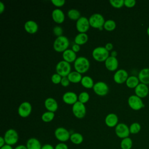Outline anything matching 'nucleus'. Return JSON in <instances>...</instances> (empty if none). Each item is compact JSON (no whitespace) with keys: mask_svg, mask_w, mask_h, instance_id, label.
Segmentation results:
<instances>
[{"mask_svg":"<svg viewBox=\"0 0 149 149\" xmlns=\"http://www.w3.org/2000/svg\"><path fill=\"white\" fill-rule=\"evenodd\" d=\"M74 68L75 71L80 74L84 73L87 72L90 68V62L86 57L79 56L77 58L74 62Z\"/></svg>","mask_w":149,"mask_h":149,"instance_id":"f257e3e1","label":"nucleus"},{"mask_svg":"<svg viewBox=\"0 0 149 149\" xmlns=\"http://www.w3.org/2000/svg\"><path fill=\"white\" fill-rule=\"evenodd\" d=\"M69 45V41L68 38L63 36L56 37L53 44L54 50L58 52H63L68 49Z\"/></svg>","mask_w":149,"mask_h":149,"instance_id":"f03ea898","label":"nucleus"},{"mask_svg":"<svg viewBox=\"0 0 149 149\" xmlns=\"http://www.w3.org/2000/svg\"><path fill=\"white\" fill-rule=\"evenodd\" d=\"M109 51L104 47H98L92 52L93 58L97 62H105L109 56Z\"/></svg>","mask_w":149,"mask_h":149,"instance_id":"7ed1b4c3","label":"nucleus"},{"mask_svg":"<svg viewBox=\"0 0 149 149\" xmlns=\"http://www.w3.org/2000/svg\"><path fill=\"white\" fill-rule=\"evenodd\" d=\"M56 72L62 77H67L71 72V66L69 63L61 61L56 65Z\"/></svg>","mask_w":149,"mask_h":149,"instance_id":"20e7f679","label":"nucleus"},{"mask_svg":"<svg viewBox=\"0 0 149 149\" xmlns=\"http://www.w3.org/2000/svg\"><path fill=\"white\" fill-rule=\"evenodd\" d=\"M4 139L6 144L13 146L19 141L18 133L13 129H9L4 134Z\"/></svg>","mask_w":149,"mask_h":149,"instance_id":"39448f33","label":"nucleus"},{"mask_svg":"<svg viewBox=\"0 0 149 149\" xmlns=\"http://www.w3.org/2000/svg\"><path fill=\"white\" fill-rule=\"evenodd\" d=\"M90 26L93 28L100 29L102 28L105 23V20L102 15L100 13H94L88 19Z\"/></svg>","mask_w":149,"mask_h":149,"instance_id":"423d86ee","label":"nucleus"},{"mask_svg":"<svg viewBox=\"0 0 149 149\" xmlns=\"http://www.w3.org/2000/svg\"><path fill=\"white\" fill-rule=\"evenodd\" d=\"M129 106L133 110L138 111L144 107V104L141 98L136 95H130L127 100Z\"/></svg>","mask_w":149,"mask_h":149,"instance_id":"0eeeda50","label":"nucleus"},{"mask_svg":"<svg viewBox=\"0 0 149 149\" xmlns=\"http://www.w3.org/2000/svg\"><path fill=\"white\" fill-rule=\"evenodd\" d=\"M54 135L58 141L64 143L70 139L71 134L66 129L63 127H59L55 129Z\"/></svg>","mask_w":149,"mask_h":149,"instance_id":"6e6552de","label":"nucleus"},{"mask_svg":"<svg viewBox=\"0 0 149 149\" xmlns=\"http://www.w3.org/2000/svg\"><path fill=\"white\" fill-rule=\"evenodd\" d=\"M72 112L78 119L83 118L86 113V108L84 104L77 101L72 106Z\"/></svg>","mask_w":149,"mask_h":149,"instance_id":"1a4fd4ad","label":"nucleus"},{"mask_svg":"<svg viewBox=\"0 0 149 149\" xmlns=\"http://www.w3.org/2000/svg\"><path fill=\"white\" fill-rule=\"evenodd\" d=\"M115 132L116 135L119 138L122 139L128 137L130 134L129 127H128L127 125L123 123H118L115 128Z\"/></svg>","mask_w":149,"mask_h":149,"instance_id":"9d476101","label":"nucleus"},{"mask_svg":"<svg viewBox=\"0 0 149 149\" xmlns=\"http://www.w3.org/2000/svg\"><path fill=\"white\" fill-rule=\"evenodd\" d=\"M90 26L88 19L84 16H81L76 23V29L79 33H86L89 29Z\"/></svg>","mask_w":149,"mask_h":149,"instance_id":"9b49d317","label":"nucleus"},{"mask_svg":"<svg viewBox=\"0 0 149 149\" xmlns=\"http://www.w3.org/2000/svg\"><path fill=\"white\" fill-rule=\"evenodd\" d=\"M93 88L94 93L100 96L106 95L109 91L108 85L103 81H98L95 83Z\"/></svg>","mask_w":149,"mask_h":149,"instance_id":"f8f14e48","label":"nucleus"},{"mask_svg":"<svg viewBox=\"0 0 149 149\" xmlns=\"http://www.w3.org/2000/svg\"><path fill=\"white\" fill-rule=\"evenodd\" d=\"M32 107L30 102L25 101L22 102L18 108V113L22 118L28 117L31 112Z\"/></svg>","mask_w":149,"mask_h":149,"instance_id":"ddd939ff","label":"nucleus"},{"mask_svg":"<svg viewBox=\"0 0 149 149\" xmlns=\"http://www.w3.org/2000/svg\"><path fill=\"white\" fill-rule=\"evenodd\" d=\"M128 73L125 69L118 70L113 75V80L118 84H122L126 82L128 78Z\"/></svg>","mask_w":149,"mask_h":149,"instance_id":"4468645a","label":"nucleus"},{"mask_svg":"<svg viewBox=\"0 0 149 149\" xmlns=\"http://www.w3.org/2000/svg\"><path fill=\"white\" fill-rule=\"evenodd\" d=\"M62 100L66 104L73 105L78 101V96L74 92L68 91L63 95Z\"/></svg>","mask_w":149,"mask_h":149,"instance_id":"2eb2a0df","label":"nucleus"},{"mask_svg":"<svg viewBox=\"0 0 149 149\" xmlns=\"http://www.w3.org/2000/svg\"><path fill=\"white\" fill-rule=\"evenodd\" d=\"M135 95L140 98H144L149 94V89L147 85L143 83H139L134 88Z\"/></svg>","mask_w":149,"mask_h":149,"instance_id":"dca6fc26","label":"nucleus"},{"mask_svg":"<svg viewBox=\"0 0 149 149\" xmlns=\"http://www.w3.org/2000/svg\"><path fill=\"white\" fill-rule=\"evenodd\" d=\"M105 66L109 71H115L118 67V61L116 57L109 56L105 61Z\"/></svg>","mask_w":149,"mask_h":149,"instance_id":"f3484780","label":"nucleus"},{"mask_svg":"<svg viewBox=\"0 0 149 149\" xmlns=\"http://www.w3.org/2000/svg\"><path fill=\"white\" fill-rule=\"evenodd\" d=\"M44 106L48 111L55 112L58 108V105L56 101L51 97L47 98L44 102Z\"/></svg>","mask_w":149,"mask_h":149,"instance_id":"a211bd4d","label":"nucleus"},{"mask_svg":"<svg viewBox=\"0 0 149 149\" xmlns=\"http://www.w3.org/2000/svg\"><path fill=\"white\" fill-rule=\"evenodd\" d=\"M105 125L109 127H116L118 124V117L115 113H109L105 118Z\"/></svg>","mask_w":149,"mask_h":149,"instance_id":"6ab92c4d","label":"nucleus"},{"mask_svg":"<svg viewBox=\"0 0 149 149\" xmlns=\"http://www.w3.org/2000/svg\"><path fill=\"white\" fill-rule=\"evenodd\" d=\"M52 17L55 23L61 24L65 20V14L60 9H55L52 12Z\"/></svg>","mask_w":149,"mask_h":149,"instance_id":"aec40b11","label":"nucleus"},{"mask_svg":"<svg viewBox=\"0 0 149 149\" xmlns=\"http://www.w3.org/2000/svg\"><path fill=\"white\" fill-rule=\"evenodd\" d=\"M62 57L63 59V61L68 62V63H72L74 62L76 58V53L70 49H68L66 51H65L62 53Z\"/></svg>","mask_w":149,"mask_h":149,"instance_id":"412c9836","label":"nucleus"},{"mask_svg":"<svg viewBox=\"0 0 149 149\" xmlns=\"http://www.w3.org/2000/svg\"><path fill=\"white\" fill-rule=\"evenodd\" d=\"M138 78L141 83L149 84V68H143L139 73Z\"/></svg>","mask_w":149,"mask_h":149,"instance_id":"4be33fe9","label":"nucleus"},{"mask_svg":"<svg viewBox=\"0 0 149 149\" xmlns=\"http://www.w3.org/2000/svg\"><path fill=\"white\" fill-rule=\"evenodd\" d=\"M24 29L29 34H34L38 31V26L33 20H28L24 23Z\"/></svg>","mask_w":149,"mask_h":149,"instance_id":"5701e85b","label":"nucleus"},{"mask_svg":"<svg viewBox=\"0 0 149 149\" xmlns=\"http://www.w3.org/2000/svg\"><path fill=\"white\" fill-rule=\"evenodd\" d=\"M26 146L27 149H41L42 146L40 141L35 137L29 139L26 142Z\"/></svg>","mask_w":149,"mask_h":149,"instance_id":"b1692460","label":"nucleus"},{"mask_svg":"<svg viewBox=\"0 0 149 149\" xmlns=\"http://www.w3.org/2000/svg\"><path fill=\"white\" fill-rule=\"evenodd\" d=\"M139 79L138 77L135 76H130L128 77L126 81V86L130 88H135L139 84Z\"/></svg>","mask_w":149,"mask_h":149,"instance_id":"393cba45","label":"nucleus"},{"mask_svg":"<svg viewBox=\"0 0 149 149\" xmlns=\"http://www.w3.org/2000/svg\"><path fill=\"white\" fill-rule=\"evenodd\" d=\"M88 39V37L86 33H79L74 37V43L79 45L86 44Z\"/></svg>","mask_w":149,"mask_h":149,"instance_id":"a878e982","label":"nucleus"},{"mask_svg":"<svg viewBox=\"0 0 149 149\" xmlns=\"http://www.w3.org/2000/svg\"><path fill=\"white\" fill-rule=\"evenodd\" d=\"M67 77L70 82L73 83H77L80 82L83 77L81 74L76 71L71 72Z\"/></svg>","mask_w":149,"mask_h":149,"instance_id":"bb28decb","label":"nucleus"},{"mask_svg":"<svg viewBox=\"0 0 149 149\" xmlns=\"http://www.w3.org/2000/svg\"><path fill=\"white\" fill-rule=\"evenodd\" d=\"M80 83L81 85L86 88H91L94 85L93 79L88 76H84L83 77Z\"/></svg>","mask_w":149,"mask_h":149,"instance_id":"cd10ccee","label":"nucleus"},{"mask_svg":"<svg viewBox=\"0 0 149 149\" xmlns=\"http://www.w3.org/2000/svg\"><path fill=\"white\" fill-rule=\"evenodd\" d=\"M83 140L84 137L83 135L79 133H73L70 135V140L74 144H80L83 141Z\"/></svg>","mask_w":149,"mask_h":149,"instance_id":"c85d7f7f","label":"nucleus"},{"mask_svg":"<svg viewBox=\"0 0 149 149\" xmlns=\"http://www.w3.org/2000/svg\"><path fill=\"white\" fill-rule=\"evenodd\" d=\"M120 146L121 149H131L133 146V141L129 137L122 139Z\"/></svg>","mask_w":149,"mask_h":149,"instance_id":"c756f323","label":"nucleus"},{"mask_svg":"<svg viewBox=\"0 0 149 149\" xmlns=\"http://www.w3.org/2000/svg\"><path fill=\"white\" fill-rule=\"evenodd\" d=\"M68 17L72 20H77L80 16V12L75 9H71L68 12Z\"/></svg>","mask_w":149,"mask_h":149,"instance_id":"7c9ffc66","label":"nucleus"},{"mask_svg":"<svg viewBox=\"0 0 149 149\" xmlns=\"http://www.w3.org/2000/svg\"><path fill=\"white\" fill-rule=\"evenodd\" d=\"M116 26V24L115 22L113 20L109 19V20H107V21L105 22L103 27L104 28L105 30L109 31H111L115 29Z\"/></svg>","mask_w":149,"mask_h":149,"instance_id":"2f4dec72","label":"nucleus"},{"mask_svg":"<svg viewBox=\"0 0 149 149\" xmlns=\"http://www.w3.org/2000/svg\"><path fill=\"white\" fill-rule=\"evenodd\" d=\"M55 117V113L52 112H45L42 113L41 116V119L44 122H51Z\"/></svg>","mask_w":149,"mask_h":149,"instance_id":"473e14b6","label":"nucleus"},{"mask_svg":"<svg viewBox=\"0 0 149 149\" xmlns=\"http://www.w3.org/2000/svg\"><path fill=\"white\" fill-rule=\"evenodd\" d=\"M141 125L138 122H134L129 126V130L131 134H137L141 130Z\"/></svg>","mask_w":149,"mask_h":149,"instance_id":"72a5a7b5","label":"nucleus"},{"mask_svg":"<svg viewBox=\"0 0 149 149\" xmlns=\"http://www.w3.org/2000/svg\"><path fill=\"white\" fill-rule=\"evenodd\" d=\"M89 98L90 95L86 91H83L80 93L78 96V101L84 104L89 100Z\"/></svg>","mask_w":149,"mask_h":149,"instance_id":"f704fd0d","label":"nucleus"},{"mask_svg":"<svg viewBox=\"0 0 149 149\" xmlns=\"http://www.w3.org/2000/svg\"><path fill=\"white\" fill-rule=\"evenodd\" d=\"M109 3L115 8H120L124 5V0H110Z\"/></svg>","mask_w":149,"mask_h":149,"instance_id":"c9c22d12","label":"nucleus"},{"mask_svg":"<svg viewBox=\"0 0 149 149\" xmlns=\"http://www.w3.org/2000/svg\"><path fill=\"white\" fill-rule=\"evenodd\" d=\"M62 78V77L58 73H54L51 76V81L54 84H59L61 83Z\"/></svg>","mask_w":149,"mask_h":149,"instance_id":"e433bc0d","label":"nucleus"},{"mask_svg":"<svg viewBox=\"0 0 149 149\" xmlns=\"http://www.w3.org/2000/svg\"><path fill=\"white\" fill-rule=\"evenodd\" d=\"M53 32H54V34L58 37L62 36L63 33V30L62 27L60 26H55L53 29Z\"/></svg>","mask_w":149,"mask_h":149,"instance_id":"4c0bfd02","label":"nucleus"},{"mask_svg":"<svg viewBox=\"0 0 149 149\" xmlns=\"http://www.w3.org/2000/svg\"><path fill=\"white\" fill-rule=\"evenodd\" d=\"M51 2L56 7H61L65 3V0H52Z\"/></svg>","mask_w":149,"mask_h":149,"instance_id":"58836bf2","label":"nucleus"},{"mask_svg":"<svg viewBox=\"0 0 149 149\" xmlns=\"http://www.w3.org/2000/svg\"><path fill=\"white\" fill-rule=\"evenodd\" d=\"M135 0H124V5L127 8H132L136 5Z\"/></svg>","mask_w":149,"mask_h":149,"instance_id":"ea45409f","label":"nucleus"},{"mask_svg":"<svg viewBox=\"0 0 149 149\" xmlns=\"http://www.w3.org/2000/svg\"><path fill=\"white\" fill-rule=\"evenodd\" d=\"M55 149H68V146L65 143L60 142L58 143L55 147Z\"/></svg>","mask_w":149,"mask_h":149,"instance_id":"a19ab883","label":"nucleus"},{"mask_svg":"<svg viewBox=\"0 0 149 149\" xmlns=\"http://www.w3.org/2000/svg\"><path fill=\"white\" fill-rule=\"evenodd\" d=\"M61 84L63 87L68 86L70 84V81L69 80L68 77H62L61 81Z\"/></svg>","mask_w":149,"mask_h":149,"instance_id":"79ce46f5","label":"nucleus"},{"mask_svg":"<svg viewBox=\"0 0 149 149\" xmlns=\"http://www.w3.org/2000/svg\"><path fill=\"white\" fill-rule=\"evenodd\" d=\"M72 49L76 53V52H77L80 51V45H77V44H74L72 45Z\"/></svg>","mask_w":149,"mask_h":149,"instance_id":"37998d69","label":"nucleus"},{"mask_svg":"<svg viewBox=\"0 0 149 149\" xmlns=\"http://www.w3.org/2000/svg\"><path fill=\"white\" fill-rule=\"evenodd\" d=\"M41 149H55V147L50 144H45L42 146Z\"/></svg>","mask_w":149,"mask_h":149,"instance_id":"c03bdc74","label":"nucleus"},{"mask_svg":"<svg viewBox=\"0 0 149 149\" xmlns=\"http://www.w3.org/2000/svg\"><path fill=\"white\" fill-rule=\"evenodd\" d=\"M104 47H105L108 51H111V50L112 49V48H113V45H112V43L108 42V43L106 44V45H105V46Z\"/></svg>","mask_w":149,"mask_h":149,"instance_id":"a18cd8bd","label":"nucleus"},{"mask_svg":"<svg viewBox=\"0 0 149 149\" xmlns=\"http://www.w3.org/2000/svg\"><path fill=\"white\" fill-rule=\"evenodd\" d=\"M6 144V143H5V139H4V137H0V148L3 147L4 145Z\"/></svg>","mask_w":149,"mask_h":149,"instance_id":"49530a36","label":"nucleus"},{"mask_svg":"<svg viewBox=\"0 0 149 149\" xmlns=\"http://www.w3.org/2000/svg\"><path fill=\"white\" fill-rule=\"evenodd\" d=\"M5 10V5L3 2H0V13H2Z\"/></svg>","mask_w":149,"mask_h":149,"instance_id":"de8ad7c7","label":"nucleus"},{"mask_svg":"<svg viewBox=\"0 0 149 149\" xmlns=\"http://www.w3.org/2000/svg\"><path fill=\"white\" fill-rule=\"evenodd\" d=\"M14 149H27L26 147V146L23 145V144H20L16 147Z\"/></svg>","mask_w":149,"mask_h":149,"instance_id":"09e8293b","label":"nucleus"},{"mask_svg":"<svg viewBox=\"0 0 149 149\" xmlns=\"http://www.w3.org/2000/svg\"><path fill=\"white\" fill-rule=\"evenodd\" d=\"M0 149H14V148H13L12 146H10V145H8V144H6L3 147H1Z\"/></svg>","mask_w":149,"mask_h":149,"instance_id":"8fccbe9b","label":"nucleus"},{"mask_svg":"<svg viewBox=\"0 0 149 149\" xmlns=\"http://www.w3.org/2000/svg\"><path fill=\"white\" fill-rule=\"evenodd\" d=\"M117 55V52L115 51H113L111 52V56H114V57H116V56Z\"/></svg>","mask_w":149,"mask_h":149,"instance_id":"3c124183","label":"nucleus"},{"mask_svg":"<svg viewBox=\"0 0 149 149\" xmlns=\"http://www.w3.org/2000/svg\"><path fill=\"white\" fill-rule=\"evenodd\" d=\"M147 33L148 36H149V26L148 27V28H147Z\"/></svg>","mask_w":149,"mask_h":149,"instance_id":"603ef678","label":"nucleus"}]
</instances>
